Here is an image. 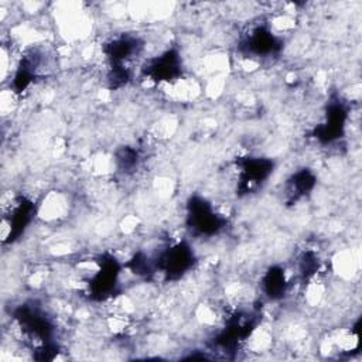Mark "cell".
<instances>
[{"instance_id": "2", "label": "cell", "mask_w": 362, "mask_h": 362, "mask_svg": "<svg viewBox=\"0 0 362 362\" xmlns=\"http://www.w3.org/2000/svg\"><path fill=\"white\" fill-rule=\"evenodd\" d=\"M288 280L286 272L280 266L270 267L262 277L260 288L263 294L270 300H280L286 296Z\"/></svg>"}, {"instance_id": "1", "label": "cell", "mask_w": 362, "mask_h": 362, "mask_svg": "<svg viewBox=\"0 0 362 362\" xmlns=\"http://www.w3.org/2000/svg\"><path fill=\"white\" fill-rule=\"evenodd\" d=\"M188 223L199 235H214L218 233L223 226L225 221L214 211L211 204L202 198L194 197L188 204Z\"/></svg>"}, {"instance_id": "3", "label": "cell", "mask_w": 362, "mask_h": 362, "mask_svg": "<svg viewBox=\"0 0 362 362\" xmlns=\"http://www.w3.org/2000/svg\"><path fill=\"white\" fill-rule=\"evenodd\" d=\"M315 184V178L314 175L307 170L303 168L297 173H294L286 184V195L287 198H290L293 202H296L297 199L303 198L305 194H308L313 187Z\"/></svg>"}]
</instances>
